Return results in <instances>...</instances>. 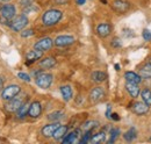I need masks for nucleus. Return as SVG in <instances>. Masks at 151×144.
I'll use <instances>...</instances> for the list:
<instances>
[{
	"label": "nucleus",
	"instance_id": "obj_1",
	"mask_svg": "<svg viewBox=\"0 0 151 144\" xmlns=\"http://www.w3.org/2000/svg\"><path fill=\"white\" fill-rule=\"evenodd\" d=\"M15 14H17V8L14 7V5L6 4V5L1 6V9H0V22L2 24L11 26V22L14 19Z\"/></svg>",
	"mask_w": 151,
	"mask_h": 144
},
{
	"label": "nucleus",
	"instance_id": "obj_2",
	"mask_svg": "<svg viewBox=\"0 0 151 144\" xmlns=\"http://www.w3.org/2000/svg\"><path fill=\"white\" fill-rule=\"evenodd\" d=\"M62 17H63V13L60 11H58V9H49L43 14L42 21H43L44 26L50 27V26H55L56 23H58L60 21Z\"/></svg>",
	"mask_w": 151,
	"mask_h": 144
},
{
	"label": "nucleus",
	"instance_id": "obj_3",
	"mask_svg": "<svg viewBox=\"0 0 151 144\" xmlns=\"http://www.w3.org/2000/svg\"><path fill=\"white\" fill-rule=\"evenodd\" d=\"M35 83H36V85H37L38 87H41L43 90H47L52 84V74L41 71L35 77Z\"/></svg>",
	"mask_w": 151,
	"mask_h": 144
},
{
	"label": "nucleus",
	"instance_id": "obj_4",
	"mask_svg": "<svg viewBox=\"0 0 151 144\" xmlns=\"http://www.w3.org/2000/svg\"><path fill=\"white\" fill-rule=\"evenodd\" d=\"M20 92H21V87L19 85H9V86H7L6 89L2 90L1 98H2V100H7L8 101L12 98L17 96Z\"/></svg>",
	"mask_w": 151,
	"mask_h": 144
},
{
	"label": "nucleus",
	"instance_id": "obj_5",
	"mask_svg": "<svg viewBox=\"0 0 151 144\" xmlns=\"http://www.w3.org/2000/svg\"><path fill=\"white\" fill-rule=\"evenodd\" d=\"M27 24H28V19H27L26 15L21 14V15H18L17 18L12 20V22H11V28H12L13 30H15V32H21V30H23V28H24Z\"/></svg>",
	"mask_w": 151,
	"mask_h": 144
},
{
	"label": "nucleus",
	"instance_id": "obj_6",
	"mask_svg": "<svg viewBox=\"0 0 151 144\" xmlns=\"http://www.w3.org/2000/svg\"><path fill=\"white\" fill-rule=\"evenodd\" d=\"M112 7H113V9L116 13L124 14V13H127L129 11L130 4L128 1H124V0H115L113 2V5H112Z\"/></svg>",
	"mask_w": 151,
	"mask_h": 144
},
{
	"label": "nucleus",
	"instance_id": "obj_7",
	"mask_svg": "<svg viewBox=\"0 0 151 144\" xmlns=\"http://www.w3.org/2000/svg\"><path fill=\"white\" fill-rule=\"evenodd\" d=\"M54 44V41L50 38V37H44L42 40L37 41L34 45V48L36 50H40V51H47V50H50L51 47Z\"/></svg>",
	"mask_w": 151,
	"mask_h": 144
},
{
	"label": "nucleus",
	"instance_id": "obj_8",
	"mask_svg": "<svg viewBox=\"0 0 151 144\" xmlns=\"http://www.w3.org/2000/svg\"><path fill=\"white\" fill-rule=\"evenodd\" d=\"M54 43L57 47H68V45H71L75 43V38H73V36L70 35H60L56 37Z\"/></svg>",
	"mask_w": 151,
	"mask_h": 144
},
{
	"label": "nucleus",
	"instance_id": "obj_9",
	"mask_svg": "<svg viewBox=\"0 0 151 144\" xmlns=\"http://www.w3.org/2000/svg\"><path fill=\"white\" fill-rule=\"evenodd\" d=\"M23 104V101H22V99L21 98H17V96H14V98H12L11 100H8V102L6 104V110L7 112H9V113H14V112H17L18 109L20 108V106Z\"/></svg>",
	"mask_w": 151,
	"mask_h": 144
},
{
	"label": "nucleus",
	"instance_id": "obj_10",
	"mask_svg": "<svg viewBox=\"0 0 151 144\" xmlns=\"http://www.w3.org/2000/svg\"><path fill=\"white\" fill-rule=\"evenodd\" d=\"M41 113H42V106H41V104L38 101L32 102L30 106H29V109H28V115L30 117H33V119H36V117H38L41 115Z\"/></svg>",
	"mask_w": 151,
	"mask_h": 144
},
{
	"label": "nucleus",
	"instance_id": "obj_11",
	"mask_svg": "<svg viewBox=\"0 0 151 144\" xmlns=\"http://www.w3.org/2000/svg\"><path fill=\"white\" fill-rule=\"evenodd\" d=\"M105 95H106V93H105V90L102 87H94L90 93V98L93 102L101 101L105 98Z\"/></svg>",
	"mask_w": 151,
	"mask_h": 144
},
{
	"label": "nucleus",
	"instance_id": "obj_12",
	"mask_svg": "<svg viewBox=\"0 0 151 144\" xmlns=\"http://www.w3.org/2000/svg\"><path fill=\"white\" fill-rule=\"evenodd\" d=\"M132 112H134L135 114H137V115H144V114L148 113L149 106H148L145 102H135V104L132 105Z\"/></svg>",
	"mask_w": 151,
	"mask_h": 144
},
{
	"label": "nucleus",
	"instance_id": "obj_13",
	"mask_svg": "<svg viewBox=\"0 0 151 144\" xmlns=\"http://www.w3.org/2000/svg\"><path fill=\"white\" fill-rule=\"evenodd\" d=\"M59 127V123H50V125H47V126H44L42 128V130H41V132H42V135L44 136V137H52V135H54V132H55V130H56L57 128Z\"/></svg>",
	"mask_w": 151,
	"mask_h": 144
},
{
	"label": "nucleus",
	"instance_id": "obj_14",
	"mask_svg": "<svg viewBox=\"0 0 151 144\" xmlns=\"http://www.w3.org/2000/svg\"><path fill=\"white\" fill-rule=\"evenodd\" d=\"M112 32V27L109 23H100L96 27V33L100 37H107Z\"/></svg>",
	"mask_w": 151,
	"mask_h": 144
},
{
	"label": "nucleus",
	"instance_id": "obj_15",
	"mask_svg": "<svg viewBox=\"0 0 151 144\" xmlns=\"http://www.w3.org/2000/svg\"><path fill=\"white\" fill-rule=\"evenodd\" d=\"M81 134V131H80V129H76L75 131H72V132H70V134H68V135H65L64 137H63V140H62V142L64 144H68V143H73L76 142V140L79 137V136H81L80 135Z\"/></svg>",
	"mask_w": 151,
	"mask_h": 144
},
{
	"label": "nucleus",
	"instance_id": "obj_16",
	"mask_svg": "<svg viewBox=\"0 0 151 144\" xmlns=\"http://www.w3.org/2000/svg\"><path fill=\"white\" fill-rule=\"evenodd\" d=\"M55 65H56V59L52 58V57H45V58H43V59L40 62V66H41L42 69H45V70L51 69V68H54Z\"/></svg>",
	"mask_w": 151,
	"mask_h": 144
},
{
	"label": "nucleus",
	"instance_id": "obj_17",
	"mask_svg": "<svg viewBox=\"0 0 151 144\" xmlns=\"http://www.w3.org/2000/svg\"><path fill=\"white\" fill-rule=\"evenodd\" d=\"M124 79H126L128 83H134V84H139L141 80H142V78H141L139 74H137V73L132 72V71H128L124 73Z\"/></svg>",
	"mask_w": 151,
	"mask_h": 144
},
{
	"label": "nucleus",
	"instance_id": "obj_18",
	"mask_svg": "<svg viewBox=\"0 0 151 144\" xmlns=\"http://www.w3.org/2000/svg\"><path fill=\"white\" fill-rule=\"evenodd\" d=\"M126 89L128 91V93L132 95V98H137L138 94L141 93L139 91V87H138V84H134V83H128L126 84Z\"/></svg>",
	"mask_w": 151,
	"mask_h": 144
},
{
	"label": "nucleus",
	"instance_id": "obj_19",
	"mask_svg": "<svg viewBox=\"0 0 151 144\" xmlns=\"http://www.w3.org/2000/svg\"><path fill=\"white\" fill-rule=\"evenodd\" d=\"M68 126H60L57 128L56 130H55V132H54V135H52V137L57 140V141H59V140H62L65 135H66V132H68Z\"/></svg>",
	"mask_w": 151,
	"mask_h": 144
},
{
	"label": "nucleus",
	"instance_id": "obj_20",
	"mask_svg": "<svg viewBox=\"0 0 151 144\" xmlns=\"http://www.w3.org/2000/svg\"><path fill=\"white\" fill-rule=\"evenodd\" d=\"M139 76H141V78H144V79L151 78V62L144 64L139 69Z\"/></svg>",
	"mask_w": 151,
	"mask_h": 144
},
{
	"label": "nucleus",
	"instance_id": "obj_21",
	"mask_svg": "<svg viewBox=\"0 0 151 144\" xmlns=\"http://www.w3.org/2000/svg\"><path fill=\"white\" fill-rule=\"evenodd\" d=\"M42 55H43V51H40V50L35 49V50H32L26 55V58H27L28 63H32V62H35V60L40 59L42 57Z\"/></svg>",
	"mask_w": 151,
	"mask_h": 144
},
{
	"label": "nucleus",
	"instance_id": "obj_22",
	"mask_svg": "<svg viewBox=\"0 0 151 144\" xmlns=\"http://www.w3.org/2000/svg\"><path fill=\"white\" fill-rule=\"evenodd\" d=\"M60 93H62V96L65 101H70L72 99V89L71 86L69 85H65V86H62L60 87Z\"/></svg>",
	"mask_w": 151,
	"mask_h": 144
},
{
	"label": "nucleus",
	"instance_id": "obj_23",
	"mask_svg": "<svg viewBox=\"0 0 151 144\" xmlns=\"http://www.w3.org/2000/svg\"><path fill=\"white\" fill-rule=\"evenodd\" d=\"M91 78H92V80L94 83H102V81H105L107 79V74L102 71H94L92 73Z\"/></svg>",
	"mask_w": 151,
	"mask_h": 144
},
{
	"label": "nucleus",
	"instance_id": "obj_24",
	"mask_svg": "<svg viewBox=\"0 0 151 144\" xmlns=\"http://www.w3.org/2000/svg\"><path fill=\"white\" fill-rule=\"evenodd\" d=\"M106 140V132L105 131H100V132H96L95 135H93L90 140V142L92 143H101Z\"/></svg>",
	"mask_w": 151,
	"mask_h": 144
},
{
	"label": "nucleus",
	"instance_id": "obj_25",
	"mask_svg": "<svg viewBox=\"0 0 151 144\" xmlns=\"http://www.w3.org/2000/svg\"><path fill=\"white\" fill-rule=\"evenodd\" d=\"M136 136H137V131H136V129L132 127L128 131H126V134L123 135V138H124L127 142H132V141H134V140L136 138Z\"/></svg>",
	"mask_w": 151,
	"mask_h": 144
},
{
	"label": "nucleus",
	"instance_id": "obj_26",
	"mask_svg": "<svg viewBox=\"0 0 151 144\" xmlns=\"http://www.w3.org/2000/svg\"><path fill=\"white\" fill-rule=\"evenodd\" d=\"M29 106H30V104L29 102H23L20 108L17 110V113H18V116L19 117H24L27 114H28V109H29Z\"/></svg>",
	"mask_w": 151,
	"mask_h": 144
},
{
	"label": "nucleus",
	"instance_id": "obj_27",
	"mask_svg": "<svg viewBox=\"0 0 151 144\" xmlns=\"http://www.w3.org/2000/svg\"><path fill=\"white\" fill-rule=\"evenodd\" d=\"M63 116H64V113H63V112L56 110V112H52V113H50V114L48 115V120H50V121H58V120H60Z\"/></svg>",
	"mask_w": 151,
	"mask_h": 144
},
{
	"label": "nucleus",
	"instance_id": "obj_28",
	"mask_svg": "<svg viewBox=\"0 0 151 144\" xmlns=\"http://www.w3.org/2000/svg\"><path fill=\"white\" fill-rule=\"evenodd\" d=\"M99 127V122L94 121V120H91V121H86L84 125H83V129L86 131V130H93L94 128Z\"/></svg>",
	"mask_w": 151,
	"mask_h": 144
},
{
	"label": "nucleus",
	"instance_id": "obj_29",
	"mask_svg": "<svg viewBox=\"0 0 151 144\" xmlns=\"http://www.w3.org/2000/svg\"><path fill=\"white\" fill-rule=\"evenodd\" d=\"M141 96L143 99V102H145L148 106H151V92L149 90H143L141 93Z\"/></svg>",
	"mask_w": 151,
	"mask_h": 144
},
{
	"label": "nucleus",
	"instance_id": "obj_30",
	"mask_svg": "<svg viewBox=\"0 0 151 144\" xmlns=\"http://www.w3.org/2000/svg\"><path fill=\"white\" fill-rule=\"evenodd\" d=\"M119 135H120V130L119 129H116V128H113V129H111V138H109V143H113L115 142V140L119 137Z\"/></svg>",
	"mask_w": 151,
	"mask_h": 144
},
{
	"label": "nucleus",
	"instance_id": "obj_31",
	"mask_svg": "<svg viewBox=\"0 0 151 144\" xmlns=\"http://www.w3.org/2000/svg\"><path fill=\"white\" fill-rule=\"evenodd\" d=\"M91 137H92V130H86V132H85V135L81 137V140L79 141L81 144L84 143H87V142H90V140H91Z\"/></svg>",
	"mask_w": 151,
	"mask_h": 144
},
{
	"label": "nucleus",
	"instance_id": "obj_32",
	"mask_svg": "<svg viewBox=\"0 0 151 144\" xmlns=\"http://www.w3.org/2000/svg\"><path fill=\"white\" fill-rule=\"evenodd\" d=\"M18 77H19L21 80H23V81H27V83L30 81L29 74H27V73H24V72H19V73H18Z\"/></svg>",
	"mask_w": 151,
	"mask_h": 144
},
{
	"label": "nucleus",
	"instance_id": "obj_33",
	"mask_svg": "<svg viewBox=\"0 0 151 144\" xmlns=\"http://www.w3.org/2000/svg\"><path fill=\"white\" fill-rule=\"evenodd\" d=\"M20 5H21L23 8H27V7H29V6L33 5V0H21V1H20Z\"/></svg>",
	"mask_w": 151,
	"mask_h": 144
},
{
	"label": "nucleus",
	"instance_id": "obj_34",
	"mask_svg": "<svg viewBox=\"0 0 151 144\" xmlns=\"http://www.w3.org/2000/svg\"><path fill=\"white\" fill-rule=\"evenodd\" d=\"M33 35H34V30L33 29H27V30H23L21 33L22 37H29V36H33Z\"/></svg>",
	"mask_w": 151,
	"mask_h": 144
},
{
	"label": "nucleus",
	"instance_id": "obj_35",
	"mask_svg": "<svg viewBox=\"0 0 151 144\" xmlns=\"http://www.w3.org/2000/svg\"><path fill=\"white\" fill-rule=\"evenodd\" d=\"M143 38L145 41H151V32L148 29H144L143 30Z\"/></svg>",
	"mask_w": 151,
	"mask_h": 144
},
{
	"label": "nucleus",
	"instance_id": "obj_36",
	"mask_svg": "<svg viewBox=\"0 0 151 144\" xmlns=\"http://www.w3.org/2000/svg\"><path fill=\"white\" fill-rule=\"evenodd\" d=\"M112 45H113L114 48H119V47H121V41H120L119 38H114L113 41H112Z\"/></svg>",
	"mask_w": 151,
	"mask_h": 144
},
{
	"label": "nucleus",
	"instance_id": "obj_37",
	"mask_svg": "<svg viewBox=\"0 0 151 144\" xmlns=\"http://www.w3.org/2000/svg\"><path fill=\"white\" fill-rule=\"evenodd\" d=\"M109 119H113V120H115V121H119V120H120L119 115L115 114V113H114V114H111V117H109Z\"/></svg>",
	"mask_w": 151,
	"mask_h": 144
},
{
	"label": "nucleus",
	"instance_id": "obj_38",
	"mask_svg": "<svg viewBox=\"0 0 151 144\" xmlns=\"http://www.w3.org/2000/svg\"><path fill=\"white\" fill-rule=\"evenodd\" d=\"M111 106H108V108H107V110H106V116H107V117H108V119H109V117H111Z\"/></svg>",
	"mask_w": 151,
	"mask_h": 144
},
{
	"label": "nucleus",
	"instance_id": "obj_39",
	"mask_svg": "<svg viewBox=\"0 0 151 144\" xmlns=\"http://www.w3.org/2000/svg\"><path fill=\"white\" fill-rule=\"evenodd\" d=\"M4 89V78L0 76V91H2Z\"/></svg>",
	"mask_w": 151,
	"mask_h": 144
},
{
	"label": "nucleus",
	"instance_id": "obj_40",
	"mask_svg": "<svg viewBox=\"0 0 151 144\" xmlns=\"http://www.w3.org/2000/svg\"><path fill=\"white\" fill-rule=\"evenodd\" d=\"M76 2H77L78 5H84V4L86 2V0H76Z\"/></svg>",
	"mask_w": 151,
	"mask_h": 144
},
{
	"label": "nucleus",
	"instance_id": "obj_41",
	"mask_svg": "<svg viewBox=\"0 0 151 144\" xmlns=\"http://www.w3.org/2000/svg\"><path fill=\"white\" fill-rule=\"evenodd\" d=\"M57 4H65V2H68V0H55Z\"/></svg>",
	"mask_w": 151,
	"mask_h": 144
},
{
	"label": "nucleus",
	"instance_id": "obj_42",
	"mask_svg": "<svg viewBox=\"0 0 151 144\" xmlns=\"http://www.w3.org/2000/svg\"><path fill=\"white\" fill-rule=\"evenodd\" d=\"M1 1H4V2H7V1H9V0H1Z\"/></svg>",
	"mask_w": 151,
	"mask_h": 144
},
{
	"label": "nucleus",
	"instance_id": "obj_43",
	"mask_svg": "<svg viewBox=\"0 0 151 144\" xmlns=\"http://www.w3.org/2000/svg\"><path fill=\"white\" fill-rule=\"evenodd\" d=\"M0 9H1V5H0Z\"/></svg>",
	"mask_w": 151,
	"mask_h": 144
}]
</instances>
